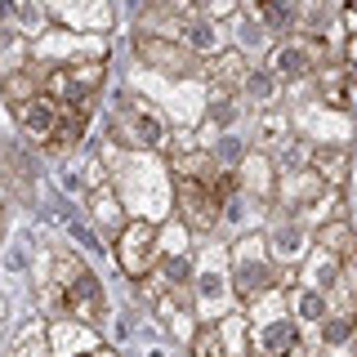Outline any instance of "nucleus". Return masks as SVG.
<instances>
[{"label":"nucleus","mask_w":357,"mask_h":357,"mask_svg":"<svg viewBox=\"0 0 357 357\" xmlns=\"http://www.w3.org/2000/svg\"><path fill=\"white\" fill-rule=\"evenodd\" d=\"M112 143L130 152H165L170 148V126H165L161 107L143 103L139 94H126V103L112 116Z\"/></svg>","instance_id":"f257e3e1"},{"label":"nucleus","mask_w":357,"mask_h":357,"mask_svg":"<svg viewBox=\"0 0 357 357\" xmlns=\"http://www.w3.org/2000/svg\"><path fill=\"white\" fill-rule=\"evenodd\" d=\"M50 282L63 290L67 317L89 321V326L103 317V308H107L103 286H98V277H94V273H89V264H81L76 255H54V273H50Z\"/></svg>","instance_id":"f03ea898"},{"label":"nucleus","mask_w":357,"mask_h":357,"mask_svg":"<svg viewBox=\"0 0 357 357\" xmlns=\"http://www.w3.org/2000/svg\"><path fill=\"white\" fill-rule=\"evenodd\" d=\"M103 76H107L103 59L59 63V67H50V72H40V94H50L54 103H63V107H72V103L94 107L98 89H103Z\"/></svg>","instance_id":"7ed1b4c3"},{"label":"nucleus","mask_w":357,"mask_h":357,"mask_svg":"<svg viewBox=\"0 0 357 357\" xmlns=\"http://www.w3.org/2000/svg\"><path fill=\"white\" fill-rule=\"evenodd\" d=\"M277 286V264L268 255L264 237H241L232 245V290H237L241 304H255V299L273 295Z\"/></svg>","instance_id":"20e7f679"},{"label":"nucleus","mask_w":357,"mask_h":357,"mask_svg":"<svg viewBox=\"0 0 357 357\" xmlns=\"http://www.w3.org/2000/svg\"><path fill=\"white\" fill-rule=\"evenodd\" d=\"M156 259H161V223L152 219H130L126 228L116 232V264L121 273L143 282V277L156 273Z\"/></svg>","instance_id":"39448f33"},{"label":"nucleus","mask_w":357,"mask_h":357,"mask_svg":"<svg viewBox=\"0 0 357 357\" xmlns=\"http://www.w3.org/2000/svg\"><path fill=\"white\" fill-rule=\"evenodd\" d=\"M174 206H178V223H183L188 232H197V237H210L223 223V206L206 188V178L174 174Z\"/></svg>","instance_id":"423d86ee"},{"label":"nucleus","mask_w":357,"mask_h":357,"mask_svg":"<svg viewBox=\"0 0 357 357\" xmlns=\"http://www.w3.org/2000/svg\"><path fill=\"white\" fill-rule=\"evenodd\" d=\"M134 50H139V59L152 67V72L170 76V81H178V76H188L197 67V54L188 50V45H178L170 36H152V31H139V40H134Z\"/></svg>","instance_id":"0eeeda50"},{"label":"nucleus","mask_w":357,"mask_h":357,"mask_svg":"<svg viewBox=\"0 0 357 357\" xmlns=\"http://www.w3.org/2000/svg\"><path fill=\"white\" fill-rule=\"evenodd\" d=\"M321 63V40L317 36H286L273 50V72L282 81H304L308 72H317Z\"/></svg>","instance_id":"6e6552de"},{"label":"nucleus","mask_w":357,"mask_h":357,"mask_svg":"<svg viewBox=\"0 0 357 357\" xmlns=\"http://www.w3.org/2000/svg\"><path fill=\"white\" fill-rule=\"evenodd\" d=\"M295 349H299V326L290 312L273 308L268 317L255 321V357H290Z\"/></svg>","instance_id":"1a4fd4ad"},{"label":"nucleus","mask_w":357,"mask_h":357,"mask_svg":"<svg viewBox=\"0 0 357 357\" xmlns=\"http://www.w3.org/2000/svg\"><path fill=\"white\" fill-rule=\"evenodd\" d=\"M59 121H63V103H54L50 94H36L27 103H18V130L36 148H50V139L59 134Z\"/></svg>","instance_id":"9d476101"},{"label":"nucleus","mask_w":357,"mask_h":357,"mask_svg":"<svg viewBox=\"0 0 357 357\" xmlns=\"http://www.w3.org/2000/svg\"><path fill=\"white\" fill-rule=\"evenodd\" d=\"M206 76H210V89H215V94H241L245 81H250V63H245L241 50H219L215 59L206 63Z\"/></svg>","instance_id":"9b49d317"},{"label":"nucleus","mask_w":357,"mask_h":357,"mask_svg":"<svg viewBox=\"0 0 357 357\" xmlns=\"http://www.w3.org/2000/svg\"><path fill=\"white\" fill-rule=\"evenodd\" d=\"M237 183H241L245 197L273 201V192H277V161H273L268 152H250V156L237 165Z\"/></svg>","instance_id":"f8f14e48"},{"label":"nucleus","mask_w":357,"mask_h":357,"mask_svg":"<svg viewBox=\"0 0 357 357\" xmlns=\"http://www.w3.org/2000/svg\"><path fill=\"white\" fill-rule=\"evenodd\" d=\"M304 250H308V223L282 215L273 223V232H268V255H273V264H295Z\"/></svg>","instance_id":"ddd939ff"},{"label":"nucleus","mask_w":357,"mask_h":357,"mask_svg":"<svg viewBox=\"0 0 357 357\" xmlns=\"http://www.w3.org/2000/svg\"><path fill=\"white\" fill-rule=\"evenodd\" d=\"M245 9H250V18L259 22L264 31H273V36H282L299 22V5L295 0H245Z\"/></svg>","instance_id":"4468645a"},{"label":"nucleus","mask_w":357,"mask_h":357,"mask_svg":"<svg viewBox=\"0 0 357 357\" xmlns=\"http://www.w3.org/2000/svg\"><path fill=\"white\" fill-rule=\"evenodd\" d=\"M89 116H94V107H85V103H72V107H63V121H59V134L50 139V148L45 152H72L76 143L85 139V130H89Z\"/></svg>","instance_id":"2eb2a0df"},{"label":"nucleus","mask_w":357,"mask_h":357,"mask_svg":"<svg viewBox=\"0 0 357 357\" xmlns=\"http://www.w3.org/2000/svg\"><path fill=\"white\" fill-rule=\"evenodd\" d=\"M178 45H188V50L197 54V59H215V54L223 50V40H219V27L210 18H188L183 22V31H178Z\"/></svg>","instance_id":"dca6fc26"},{"label":"nucleus","mask_w":357,"mask_h":357,"mask_svg":"<svg viewBox=\"0 0 357 357\" xmlns=\"http://www.w3.org/2000/svg\"><path fill=\"white\" fill-rule=\"evenodd\" d=\"M85 201H89V219H94L98 228H103L107 237L116 241V232L126 228V215H121V201H116V192H112V183L98 188V192H89Z\"/></svg>","instance_id":"f3484780"},{"label":"nucleus","mask_w":357,"mask_h":357,"mask_svg":"<svg viewBox=\"0 0 357 357\" xmlns=\"http://www.w3.org/2000/svg\"><path fill=\"white\" fill-rule=\"evenodd\" d=\"M206 259H210V264L192 268V282H197V295H201V304H219V295L232 286V277H223V255H219V250H210Z\"/></svg>","instance_id":"a211bd4d"},{"label":"nucleus","mask_w":357,"mask_h":357,"mask_svg":"<svg viewBox=\"0 0 357 357\" xmlns=\"http://www.w3.org/2000/svg\"><path fill=\"white\" fill-rule=\"evenodd\" d=\"M290 308H295L299 321H326L331 295H326V290H312V286H299L295 295H290Z\"/></svg>","instance_id":"6ab92c4d"},{"label":"nucleus","mask_w":357,"mask_h":357,"mask_svg":"<svg viewBox=\"0 0 357 357\" xmlns=\"http://www.w3.org/2000/svg\"><path fill=\"white\" fill-rule=\"evenodd\" d=\"M312 170L326 178L331 188H344V174H349V156H344L340 148H321V152H312Z\"/></svg>","instance_id":"aec40b11"},{"label":"nucleus","mask_w":357,"mask_h":357,"mask_svg":"<svg viewBox=\"0 0 357 357\" xmlns=\"http://www.w3.org/2000/svg\"><path fill=\"white\" fill-rule=\"evenodd\" d=\"M22 63H27V45H22L18 31L0 27V72H22Z\"/></svg>","instance_id":"412c9836"},{"label":"nucleus","mask_w":357,"mask_h":357,"mask_svg":"<svg viewBox=\"0 0 357 357\" xmlns=\"http://www.w3.org/2000/svg\"><path fill=\"white\" fill-rule=\"evenodd\" d=\"M241 94L255 98V103H273V98L282 94V76L277 72H250V81H245Z\"/></svg>","instance_id":"4be33fe9"},{"label":"nucleus","mask_w":357,"mask_h":357,"mask_svg":"<svg viewBox=\"0 0 357 357\" xmlns=\"http://www.w3.org/2000/svg\"><path fill=\"white\" fill-rule=\"evenodd\" d=\"M317 89L331 107H349V81H344V72H335V67L317 72Z\"/></svg>","instance_id":"5701e85b"},{"label":"nucleus","mask_w":357,"mask_h":357,"mask_svg":"<svg viewBox=\"0 0 357 357\" xmlns=\"http://www.w3.org/2000/svg\"><path fill=\"white\" fill-rule=\"evenodd\" d=\"M192 357H232L228 344H223V335H219V326H201L192 335Z\"/></svg>","instance_id":"b1692460"},{"label":"nucleus","mask_w":357,"mask_h":357,"mask_svg":"<svg viewBox=\"0 0 357 357\" xmlns=\"http://www.w3.org/2000/svg\"><path fill=\"white\" fill-rule=\"evenodd\" d=\"M148 14H161V18H197L201 14V0H148Z\"/></svg>","instance_id":"393cba45"},{"label":"nucleus","mask_w":357,"mask_h":357,"mask_svg":"<svg viewBox=\"0 0 357 357\" xmlns=\"http://www.w3.org/2000/svg\"><path fill=\"white\" fill-rule=\"evenodd\" d=\"M210 156H215L219 165H228V170H237V165L245 161V143L237 139V134H223V139L215 143V148H206Z\"/></svg>","instance_id":"a878e982"},{"label":"nucleus","mask_w":357,"mask_h":357,"mask_svg":"<svg viewBox=\"0 0 357 357\" xmlns=\"http://www.w3.org/2000/svg\"><path fill=\"white\" fill-rule=\"evenodd\" d=\"M40 94V81H31L27 72H9L5 76V98H14V103H27V98Z\"/></svg>","instance_id":"bb28decb"},{"label":"nucleus","mask_w":357,"mask_h":357,"mask_svg":"<svg viewBox=\"0 0 357 357\" xmlns=\"http://www.w3.org/2000/svg\"><path fill=\"white\" fill-rule=\"evenodd\" d=\"M286 134V121L282 116H264L259 121V143H273V139H282Z\"/></svg>","instance_id":"cd10ccee"},{"label":"nucleus","mask_w":357,"mask_h":357,"mask_svg":"<svg viewBox=\"0 0 357 357\" xmlns=\"http://www.w3.org/2000/svg\"><path fill=\"white\" fill-rule=\"evenodd\" d=\"M201 5H210V14L223 18V14H232V5H237V0H201Z\"/></svg>","instance_id":"c85d7f7f"},{"label":"nucleus","mask_w":357,"mask_h":357,"mask_svg":"<svg viewBox=\"0 0 357 357\" xmlns=\"http://www.w3.org/2000/svg\"><path fill=\"white\" fill-rule=\"evenodd\" d=\"M81 357H116L112 349H89V353H81Z\"/></svg>","instance_id":"c756f323"},{"label":"nucleus","mask_w":357,"mask_h":357,"mask_svg":"<svg viewBox=\"0 0 357 357\" xmlns=\"http://www.w3.org/2000/svg\"><path fill=\"white\" fill-rule=\"evenodd\" d=\"M349 63H353V72H357V36L349 40Z\"/></svg>","instance_id":"7c9ffc66"},{"label":"nucleus","mask_w":357,"mask_h":357,"mask_svg":"<svg viewBox=\"0 0 357 357\" xmlns=\"http://www.w3.org/2000/svg\"><path fill=\"white\" fill-rule=\"evenodd\" d=\"M349 18H353V22H357V0H349Z\"/></svg>","instance_id":"2f4dec72"},{"label":"nucleus","mask_w":357,"mask_h":357,"mask_svg":"<svg viewBox=\"0 0 357 357\" xmlns=\"http://www.w3.org/2000/svg\"><path fill=\"white\" fill-rule=\"evenodd\" d=\"M353 353H357V331H353Z\"/></svg>","instance_id":"473e14b6"},{"label":"nucleus","mask_w":357,"mask_h":357,"mask_svg":"<svg viewBox=\"0 0 357 357\" xmlns=\"http://www.w3.org/2000/svg\"><path fill=\"white\" fill-rule=\"evenodd\" d=\"M0 237H5V219H0Z\"/></svg>","instance_id":"72a5a7b5"},{"label":"nucleus","mask_w":357,"mask_h":357,"mask_svg":"<svg viewBox=\"0 0 357 357\" xmlns=\"http://www.w3.org/2000/svg\"><path fill=\"white\" fill-rule=\"evenodd\" d=\"M0 165H5V161H0Z\"/></svg>","instance_id":"f704fd0d"}]
</instances>
